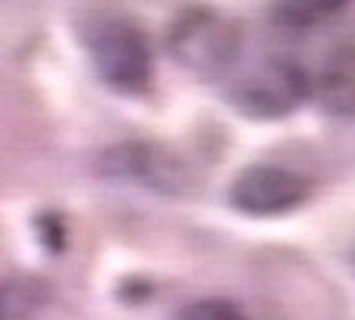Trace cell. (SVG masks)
Listing matches in <instances>:
<instances>
[{"mask_svg":"<svg viewBox=\"0 0 355 320\" xmlns=\"http://www.w3.org/2000/svg\"><path fill=\"white\" fill-rule=\"evenodd\" d=\"M79 41L92 60L94 73L110 91L141 94L151 85L155 60L148 38L135 22L123 16H92L79 26Z\"/></svg>","mask_w":355,"mask_h":320,"instance_id":"6da1fadb","label":"cell"},{"mask_svg":"<svg viewBox=\"0 0 355 320\" xmlns=\"http://www.w3.org/2000/svg\"><path fill=\"white\" fill-rule=\"evenodd\" d=\"M346 0H274V19L283 28L305 32L311 26H321L324 19L336 13Z\"/></svg>","mask_w":355,"mask_h":320,"instance_id":"8992f818","label":"cell"},{"mask_svg":"<svg viewBox=\"0 0 355 320\" xmlns=\"http://www.w3.org/2000/svg\"><path fill=\"white\" fill-rule=\"evenodd\" d=\"M101 173L114 182H129L155 195H182L192 186L186 163L167 148L151 145V141H123L104 151Z\"/></svg>","mask_w":355,"mask_h":320,"instance_id":"277c9868","label":"cell"},{"mask_svg":"<svg viewBox=\"0 0 355 320\" xmlns=\"http://www.w3.org/2000/svg\"><path fill=\"white\" fill-rule=\"evenodd\" d=\"M242 28L208 3H189L167 28V51L182 69L198 79H217L236 63Z\"/></svg>","mask_w":355,"mask_h":320,"instance_id":"7a4b0ae2","label":"cell"},{"mask_svg":"<svg viewBox=\"0 0 355 320\" xmlns=\"http://www.w3.org/2000/svg\"><path fill=\"white\" fill-rule=\"evenodd\" d=\"M309 98L311 75L293 57H270L230 88V104L248 120H280Z\"/></svg>","mask_w":355,"mask_h":320,"instance_id":"3957f363","label":"cell"},{"mask_svg":"<svg viewBox=\"0 0 355 320\" xmlns=\"http://www.w3.org/2000/svg\"><path fill=\"white\" fill-rule=\"evenodd\" d=\"M230 201L248 217H280L309 201V182L293 170L258 163L236 176Z\"/></svg>","mask_w":355,"mask_h":320,"instance_id":"5b68a950","label":"cell"},{"mask_svg":"<svg viewBox=\"0 0 355 320\" xmlns=\"http://www.w3.org/2000/svg\"><path fill=\"white\" fill-rule=\"evenodd\" d=\"M38 305V289L19 280L0 283V320H22Z\"/></svg>","mask_w":355,"mask_h":320,"instance_id":"52a82bcc","label":"cell"},{"mask_svg":"<svg viewBox=\"0 0 355 320\" xmlns=\"http://www.w3.org/2000/svg\"><path fill=\"white\" fill-rule=\"evenodd\" d=\"M176 320H248L233 301H223V299H205V301H195V305L182 308L176 314Z\"/></svg>","mask_w":355,"mask_h":320,"instance_id":"ba28073f","label":"cell"}]
</instances>
